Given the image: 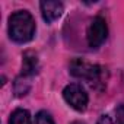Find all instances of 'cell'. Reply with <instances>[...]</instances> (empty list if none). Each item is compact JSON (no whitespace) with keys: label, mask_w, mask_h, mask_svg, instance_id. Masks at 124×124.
Wrapping results in <instances>:
<instances>
[{"label":"cell","mask_w":124,"mask_h":124,"mask_svg":"<svg viewBox=\"0 0 124 124\" xmlns=\"http://www.w3.org/2000/svg\"><path fill=\"white\" fill-rule=\"evenodd\" d=\"M9 37L12 41L18 44L29 42L37 31L35 19L28 10H18L9 16Z\"/></svg>","instance_id":"1"},{"label":"cell","mask_w":124,"mask_h":124,"mask_svg":"<svg viewBox=\"0 0 124 124\" xmlns=\"http://www.w3.org/2000/svg\"><path fill=\"white\" fill-rule=\"evenodd\" d=\"M70 73L75 78L83 79L86 82H89L92 86H96L98 83H105V69H102L101 66L96 64H91L85 60L80 58H75L70 63Z\"/></svg>","instance_id":"2"},{"label":"cell","mask_w":124,"mask_h":124,"mask_svg":"<svg viewBox=\"0 0 124 124\" xmlns=\"http://www.w3.org/2000/svg\"><path fill=\"white\" fill-rule=\"evenodd\" d=\"M63 98L64 101L76 111L82 112L86 109L88 102H89V96L86 93V91L83 89L82 85L79 83H70L63 89Z\"/></svg>","instance_id":"3"},{"label":"cell","mask_w":124,"mask_h":124,"mask_svg":"<svg viewBox=\"0 0 124 124\" xmlns=\"http://www.w3.org/2000/svg\"><path fill=\"white\" fill-rule=\"evenodd\" d=\"M107 35H108V28H107L105 19L101 16L93 18V21L91 22V25L88 28V34H86L89 47H92V48L99 47L107 39Z\"/></svg>","instance_id":"4"},{"label":"cell","mask_w":124,"mask_h":124,"mask_svg":"<svg viewBox=\"0 0 124 124\" xmlns=\"http://www.w3.org/2000/svg\"><path fill=\"white\" fill-rule=\"evenodd\" d=\"M39 8H41L42 18L47 23H51L55 19H58L63 15V10H64V6L61 2H50V0L48 2H41Z\"/></svg>","instance_id":"5"},{"label":"cell","mask_w":124,"mask_h":124,"mask_svg":"<svg viewBox=\"0 0 124 124\" xmlns=\"http://www.w3.org/2000/svg\"><path fill=\"white\" fill-rule=\"evenodd\" d=\"M39 63H38V57L34 51H25L22 55V76L25 78H32L38 73Z\"/></svg>","instance_id":"6"},{"label":"cell","mask_w":124,"mask_h":124,"mask_svg":"<svg viewBox=\"0 0 124 124\" xmlns=\"http://www.w3.org/2000/svg\"><path fill=\"white\" fill-rule=\"evenodd\" d=\"M9 124H32V118H31L29 111H26L23 108L15 109L9 118Z\"/></svg>","instance_id":"7"},{"label":"cell","mask_w":124,"mask_h":124,"mask_svg":"<svg viewBox=\"0 0 124 124\" xmlns=\"http://www.w3.org/2000/svg\"><path fill=\"white\" fill-rule=\"evenodd\" d=\"M29 86H31V82H29V78H25V76H19L16 78L15 80V93L18 96H23L28 93L29 91Z\"/></svg>","instance_id":"8"},{"label":"cell","mask_w":124,"mask_h":124,"mask_svg":"<svg viewBox=\"0 0 124 124\" xmlns=\"http://www.w3.org/2000/svg\"><path fill=\"white\" fill-rule=\"evenodd\" d=\"M35 124H55L53 117L50 115V112L47 111H39L35 115Z\"/></svg>","instance_id":"9"},{"label":"cell","mask_w":124,"mask_h":124,"mask_svg":"<svg viewBox=\"0 0 124 124\" xmlns=\"http://www.w3.org/2000/svg\"><path fill=\"white\" fill-rule=\"evenodd\" d=\"M115 124H124V104L115 108Z\"/></svg>","instance_id":"10"},{"label":"cell","mask_w":124,"mask_h":124,"mask_svg":"<svg viewBox=\"0 0 124 124\" xmlns=\"http://www.w3.org/2000/svg\"><path fill=\"white\" fill-rule=\"evenodd\" d=\"M96 124H114V123H112L111 117H108V115H101V117L98 118V123H96Z\"/></svg>","instance_id":"11"},{"label":"cell","mask_w":124,"mask_h":124,"mask_svg":"<svg viewBox=\"0 0 124 124\" xmlns=\"http://www.w3.org/2000/svg\"><path fill=\"white\" fill-rule=\"evenodd\" d=\"M70 124H85L83 121H73V123H70Z\"/></svg>","instance_id":"12"}]
</instances>
